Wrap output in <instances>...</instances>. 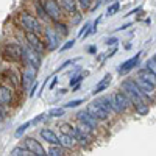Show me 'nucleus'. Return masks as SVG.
<instances>
[{"label": "nucleus", "instance_id": "33", "mask_svg": "<svg viewBox=\"0 0 156 156\" xmlns=\"http://www.w3.org/2000/svg\"><path fill=\"white\" fill-rule=\"evenodd\" d=\"M83 78H84V75H83V73H81V75H73V76L70 78V86L78 84V83H80V81L83 80Z\"/></svg>", "mask_w": 156, "mask_h": 156}, {"label": "nucleus", "instance_id": "30", "mask_svg": "<svg viewBox=\"0 0 156 156\" xmlns=\"http://www.w3.org/2000/svg\"><path fill=\"white\" fill-rule=\"evenodd\" d=\"M81 103H84V100H83V98H76V100H70L69 103H66V105H64V109H66V108H76V106H80Z\"/></svg>", "mask_w": 156, "mask_h": 156}, {"label": "nucleus", "instance_id": "1", "mask_svg": "<svg viewBox=\"0 0 156 156\" xmlns=\"http://www.w3.org/2000/svg\"><path fill=\"white\" fill-rule=\"evenodd\" d=\"M122 89H123V94L131 101V105H137V103H144V101L147 103V97L142 94V90L139 89L134 80H125L122 83Z\"/></svg>", "mask_w": 156, "mask_h": 156}, {"label": "nucleus", "instance_id": "26", "mask_svg": "<svg viewBox=\"0 0 156 156\" xmlns=\"http://www.w3.org/2000/svg\"><path fill=\"white\" fill-rule=\"evenodd\" d=\"M11 156H28V154H31L25 147H16V148H12V151L9 153Z\"/></svg>", "mask_w": 156, "mask_h": 156}, {"label": "nucleus", "instance_id": "34", "mask_svg": "<svg viewBox=\"0 0 156 156\" xmlns=\"http://www.w3.org/2000/svg\"><path fill=\"white\" fill-rule=\"evenodd\" d=\"M75 45V39H72V41H67L66 44H64L62 47H59V51H66V50H69V48H72Z\"/></svg>", "mask_w": 156, "mask_h": 156}, {"label": "nucleus", "instance_id": "42", "mask_svg": "<svg viewBox=\"0 0 156 156\" xmlns=\"http://www.w3.org/2000/svg\"><path fill=\"white\" fill-rule=\"evenodd\" d=\"M56 81H58V76H55V78H53V81H51V84H50V89H53V87H55Z\"/></svg>", "mask_w": 156, "mask_h": 156}, {"label": "nucleus", "instance_id": "44", "mask_svg": "<svg viewBox=\"0 0 156 156\" xmlns=\"http://www.w3.org/2000/svg\"><path fill=\"white\" fill-rule=\"evenodd\" d=\"M0 122H2V117H0Z\"/></svg>", "mask_w": 156, "mask_h": 156}, {"label": "nucleus", "instance_id": "14", "mask_svg": "<svg viewBox=\"0 0 156 156\" xmlns=\"http://www.w3.org/2000/svg\"><path fill=\"white\" fill-rule=\"evenodd\" d=\"M12 101V89L6 84H0V103L3 106L11 105Z\"/></svg>", "mask_w": 156, "mask_h": 156}, {"label": "nucleus", "instance_id": "29", "mask_svg": "<svg viewBox=\"0 0 156 156\" xmlns=\"http://www.w3.org/2000/svg\"><path fill=\"white\" fill-rule=\"evenodd\" d=\"M64 115V108H51L48 111V117H62Z\"/></svg>", "mask_w": 156, "mask_h": 156}, {"label": "nucleus", "instance_id": "9", "mask_svg": "<svg viewBox=\"0 0 156 156\" xmlns=\"http://www.w3.org/2000/svg\"><path fill=\"white\" fill-rule=\"evenodd\" d=\"M23 147L27 148L31 154H34V156H45L47 154V151L41 145V142L33 139V137H27V139H25L23 140Z\"/></svg>", "mask_w": 156, "mask_h": 156}, {"label": "nucleus", "instance_id": "10", "mask_svg": "<svg viewBox=\"0 0 156 156\" xmlns=\"http://www.w3.org/2000/svg\"><path fill=\"white\" fill-rule=\"evenodd\" d=\"M34 76H36V69L27 64L25 69H23V72H22V76H20V81H22L23 89H30V86L36 81Z\"/></svg>", "mask_w": 156, "mask_h": 156}, {"label": "nucleus", "instance_id": "8", "mask_svg": "<svg viewBox=\"0 0 156 156\" xmlns=\"http://www.w3.org/2000/svg\"><path fill=\"white\" fill-rule=\"evenodd\" d=\"M25 41H27V44L34 48L36 51H39L41 55H44V51H45V44L44 41H41V37H39V34L33 33V31H27L25 33Z\"/></svg>", "mask_w": 156, "mask_h": 156}, {"label": "nucleus", "instance_id": "31", "mask_svg": "<svg viewBox=\"0 0 156 156\" xmlns=\"http://www.w3.org/2000/svg\"><path fill=\"white\" fill-rule=\"evenodd\" d=\"M119 8H120V5L117 3V2H115V3H112V5L108 8V11H106V16H114L115 12L119 11Z\"/></svg>", "mask_w": 156, "mask_h": 156}, {"label": "nucleus", "instance_id": "32", "mask_svg": "<svg viewBox=\"0 0 156 156\" xmlns=\"http://www.w3.org/2000/svg\"><path fill=\"white\" fill-rule=\"evenodd\" d=\"M70 14H73V17L70 16V22H72V25H75V23H78V22L81 20V12L73 11V12H70Z\"/></svg>", "mask_w": 156, "mask_h": 156}, {"label": "nucleus", "instance_id": "19", "mask_svg": "<svg viewBox=\"0 0 156 156\" xmlns=\"http://www.w3.org/2000/svg\"><path fill=\"white\" fill-rule=\"evenodd\" d=\"M111 78H112V76H111L109 73H106L105 76H103V80L97 83V86H95V87H94V90H92V94H94V95H97V94L103 92V90H105V89L109 86V83H111Z\"/></svg>", "mask_w": 156, "mask_h": 156}, {"label": "nucleus", "instance_id": "20", "mask_svg": "<svg viewBox=\"0 0 156 156\" xmlns=\"http://www.w3.org/2000/svg\"><path fill=\"white\" fill-rule=\"evenodd\" d=\"M139 78H142V80H145V81H148L150 84H153V86H156V75L147 67V69H142L140 72H139Z\"/></svg>", "mask_w": 156, "mask_h": 156}, {"label": "nucleus", "instance_id": "12", "mask_svg": "<svg viewBox=\"0 0 156 156\" xmlns=\"http://www.w3.org/2000/svg\"><path fill=\"white\" fill-rule=\"evenodd\" d=\"M76 119L80 120L81 123H84V125H87V126H90L92 129H97L98 128V120L95 119V117H92L87 111H80L76 114Z\"/></svg>", "mask_w": 156, "mask_h": 156}, {"label": "nucleus", "instance_id": "25", "mask_svg": "<svg viewBox=\"0 0 156 156\" xmlns=\"http://www.w3.org/2000/svg\"><path fill=\"white\" fill-rule=\"evenodd\" d=\"M36 12H37V19H41V20H50L48 19V16H47V12H45V9H44V6L41 5V2L39 3H36Z\"/></svg>", "mask_w": 156, "mask_h": 156}, {"label": "nucleus", "instance_id": "6", "mask_svg": "<svg viewBox=\"0 0 156 156\" xmlns=\"http://www.w3.org/2000/svg\"><path fill=\"white\" fill-rule=\"evenodd\" d=\"M129 106H131V101H129V98L123 92H115L111 95V108L114 112L117 114L125 112Z\"/></svg>", "mask_w": 156, "mask_h": 156}, {"label": "nucleus", "instance_id": "15", "mask_svg": "<svg viewBox=\"0 0 156 156\" xmlns=\"http://www.w3.org/2000/svg\"><path fill=\"white\" fill-rule=\"evenodd\" d=\"M139 59H140V53H136L133 58H129V59H126L125 62L120 64V66H119V72H120V73L129 72L134 66H137V64H139Z\"/></svg>", "mask_w": 156, "mask_h": 156}, {"label": "nucleus", "instance_id": "16", "mask_svg": "<svg viewBox=\"0 0 156 156\" xmlns=\"http://www.w3.org/2000/svg\"><path fill=\"white\" fill-rule=\"evenodd\" d=\"M136 84L139 86V89L142 90V94H144L145 97H153L154 95V86L153 84H150L148 81H145V80H142V78H137L136 80Z\"/></svg>", "mask_w": 156, "mask_h": 156}, {"label": "nucleus", "instance_id": "37", "mask_svg": "<svg viewBox=\"0 0 156 156\" xmlns=\"http://www.w3.org/2000/svg\"><path fill=\"white\" fill-rule=\"evenodd\" d=\"M59 128H61V133H64V134H70V131H72V126L67 123H62Z\"/></svg>", "mask_w": 156, "mask_h": 156}, {"label": "nucleus", "instance_id": "39", "mask_svg": "<svg viewBox=\"0 0 156 156\" xmlns=\"http://www.w3.org/2000/svg\"><path fill=\"white\" fill-rule=\"evenodd\" d=\"M69 64H72V61H70V59H69V61H66V62H62L61 66H59V67L56 69V72H59V70H62V69H66V67L69 66Z\"/></svg>", "mask_w": 156, "mask_h": 156}, {"label": "nucleus", "instance_id": "7", "mask_svg": "<svg viewBox=\"0 0 156 156\" xmlns=\"http://www.w3.org/2000/svg\"><path fill=\"white\" fill-rule=\"evenodd\" d=\"M44 34H45V48L50 50V51L56 50L61 44V36L56 33V30L50 28V27H45Z\"/></svg>", "mask_w": 156, "mask_h": 156}, {"label": "nucleus", "instance_id": "4", "mask_svg": "<svg viewBox=\"0 0 156 156\" xmlns=\"http://www.w3.org/2000/svg\"><path fill=\"white\" fill-rule=\"evenodd\" d=\"M23 48V62L28 64V66L34 67L36 70L41 67V62H42V55L39 53V51H36L34 48H31L28 44L27 45H22Z\"/></svg>", "mask_w": 156, "mask_h": 156}, {"label": "nucleus", "instance_id": "17", "mask_svg": "<svg viewBox=\"0 0 156 156\" xmlns=\"http://www.w3.org/2000/svg\"><path fill=\"white\" fill-rule=\"evenodd\" d=\"M59 145L64 147V148H72V147L76 145V139H75L72 134H64V133H61V136H59Z\"/></svg>", "mask_w": 156, "mask_h": 156}, {"label": "nucleus", "instance_id": "35", "mask_svg": "<svg viewBox=\"0 0 156 156\" xmlns=\"http://www.w3.org/2000/svg\"><path fill=\"white\" fill-rule=\"evenodd\" d=\"M147 67H148V69H150V70H151V72L156 75V59H154V58L147 61Z\"/></svg>", "mask_w": 156, "mask_h": 156}, {"label": "nucleus", "instance_id": "11", "mask_svg": "<svg viewBox=\"0 0 156 156\" xmlns=\"http://www.w3.org/2000/svg\"><path fill=\"white\" fill-rule=\"evenodd\" d=\"M86 111L92 115V117H95L97 120H106L108 115H109V112H106V111L103 109L98 103H95V101H94V103H89Z\"/></svg>", "mask_w": 156, "mask_h": 156}, {"label": "nucleus", "instance_id": "40", "mask_svg": "<svg viewBox=\"0 0 156 156\" xmlns=\"http://www.w3.org/2000/svg\"><path fill=\"white\" fill-rule=\"evenodd\" d=\"M42 120H44V115H37L36 119H33V120H31V125H36V123L42 122Z\"/></svg>", "mask_w": 156, "mask_h": 156}, {"label": "nucleus", "instance_id": "18", "mask_svg": "<svg viewBox=\"0 0 156 156\" xmlns=\"http://www.w3.org/2000/svg\"><path fill=\"white\" fill-rule=\"evenodd\" d=\"M58 3H59L61 9L64 12H69V14L73 12V11H76V6H78L76 0H58Z\"/></svg>", "mask_w": 156, "mask_h": 156}, {"label": "nucleus", "instance_id": "41", "mask_svg": "<svg viewBox=\"0 0 156 156\" xmlns=\"http://www.w3.org/2000/svg\"><path fill=\"white\" fill-rule=\"evenodd\" d=\"M115 42H117V39H115V37H111V39H108V41H106L108 45H109V44L112 45V44H115Z\"/></svg>", "mask_w": 156, "mask_h": 156}, {"label": "nucleus", "instance_id": "45", "mask_svg": "<svg viewBox=\"0 0 156 156\" xmlns=\"http://www.w3.org/2000/svg\"><path fill=\"white\" fill-rule=\"evenodd\" d=\"M154 59H156V56H154Z\"/></svg>", "mask_w": 156, "mask_h": 156}, {"label": "nucleus", "instance_id": "13", "mask_svg": "<svg viewBox=\"0 0 156 156\" xmlns=\"http://www.w3.org/2000/svg\"><path fill=\"white\" fill-rule=\"evenodd\" d=\"M39 136H41L42 140H45L47 144H50V145L59 144V136L53 131V129H50V128H42L41 131H39Z\"/></svg>", "mask_w": 156, "mask_h": 156}, {"label": "nucleus", "instance_id": "3", "mask_svg": "<svg viewBox=\"0 0 156 156\" xmlns=\"http://www.w3.org/2000/svg\"><path fill=\"white\" fill-rule=\"evenodd\" d=\"M41 5L44 6L50 20H53V22L62 20V9L58 3V0H41Z\"/></svg>", "mask_w": 156, "mask_h": 156}, {"label": "nucleus", "instance_id": "23", "mask_svg": "<svg viewBox=\"0 0 156 156\" xmlns=\"http://www.w3.org/2000/svg\"><path fill=\"white\" fill-rule=\"evenodd\" d=\"M95 103H98V105L105 109L106 112H111L112 108H111V97H101L98 100H95Z\"/></svg>", "mask_w": 156, "mask_h": 156}, {"label": "nucleus", "instance_id": "24", "mask_svg": "<svg viewBox=\"0 0 156 156\" xmlns=\"http://www.w3.org/2000/svg\"><path fill=\"white\" fill-rule=\"evenodd\" d=\"M47 154L48 156H62L64 154V150H62V147H59V144H55V145H51L47 150Z\"/></svg>", "mask_w": 156, "mask_h": 156}, {"label": "nucleus", "instance_id": "28", "mask_svg": "<svg viewBox=\"0 0 156 156\" xmlns=\"http://www.w3.org/2000/svg\"><path fill=\"white\" fill-rule=\"evenodd\" d=\"M30 126H31V122H25L23 125H20V126H19V128L16 129L14 136H16V137H20V136H22V134H23L25 131H27V129H28Z\"/></svg>", "mask_w": 156, "mask_h": 156}, {"label": "nucleus", "instance_id": "38", "mask_svg": "<svg viewBox=\"0 0 156 156\" xmlns=\"http://www.w3.org/2000/svg\"><path fill=\"white\" fill-rule=\"evenodd\" d=\"M36 89H37V83L34 81V83L30 86V97H34V94H36Z\"/></svg>", "mask_w": 156, "mask_h": 156}, {"label": "nucleus", "instance_id": "43", "mask_svg": "<svg viewBox=\"0 0 156 156\" xmlns=\"http://www.w3.org/2000/svg\"><path fill=\"white\" fill-rule=\"evenodd\" d=\"M87 51H89V53H95V47H94V45H90V47L87 48Z\"/></svg>", "mask_w": 156, "mask_h": 156}, {"label": "nucleus", "instance_id": "2", "mask_svg": "<svg viewBox=\"0 0 156 156\" xmlns=\"http://www.w3.org/2000/svg\"><path fill=\"white\" fill-rule=\"evenodd\" d=\"M19 19H20V23H22V27L25 28V31H33L36 34H41L44 31V27H42L41 20H39L36 16L30 14V12L22 11Z\"/></svg>", "mask_w": 156, "mask_h": 156}, {"label": "nucleus", "instance_id": "21", "mask_svg": "<svg viewBox=\"0 0 156 156\" xmlns=\"http://www.w3.org/2000/svg\"><path fill=\"white\" fill-rule=\"evenodd\" d=\"M3 75H6V76H8L6 80H9L12 86H16V87H17V86L20 84V75H19L17 72H14L11 67H9L8 70H5V72H3Z\"/></svg>", "mask_w": 156, "mask_h": 156}, {"label": "nucleus", "instance_id": "22", "mask_svg": "<svg viewBox=\"0 0 156 156\" xmlns=\"http://www.w3.org/2000/svg\"><path fill=\"white\" fill-rule=\"evenodd\" d=\"M55 30H56V33H58L61 37L69 34V27H67V23H64L62 20H59V22H55Z\"/></svg>", "mask_w": 156, "mask_h": 156}, {"label": "nucleus", "instance_id": "36", "mask_svg": "<svg viewBox=\"0 0 156 156\" xmlns=\"http://www.w3.org/2000/svg\"><path fill=\"white\" fill-rule=\"evenodd\" d=\"M76 2H78V5H80L83 9H89L90 3H92V0H76Z\"/></svg>", "mask_w": 156, "mask_h": 156}, {"label": "nucleus", "instance_id": "5", "mask_svg": "<svg viewBox=\"0 0 156 156\" xmlns=\"http://www.w3.org/2000/svg\"><path fill=\"white\" fill-rule=\"evenodd\" d=\"M2 53H3V58L6 61H11V62H17V61H22L23 59V48H22V45L14 44V42L6 44L3 47Z\"/></svg>", "mask_w": 156, "mask_h": 156}, {"label": "nucleus", "instance_id": "27", "mask_svg": "<svg viewBox=\"0 0 156 156\" xmlns=\"http://www.w3.org/2000/svg\"><path fill=\"white\" fill-rule=\"evenodd\" d=\"M134 109H136V112L139 114V115H145L147 112H148V106H147V103L144 101V103H137V105H134Z\"/></svg>", "mask_w": 156, "mask_h": 156}]
</instances>
